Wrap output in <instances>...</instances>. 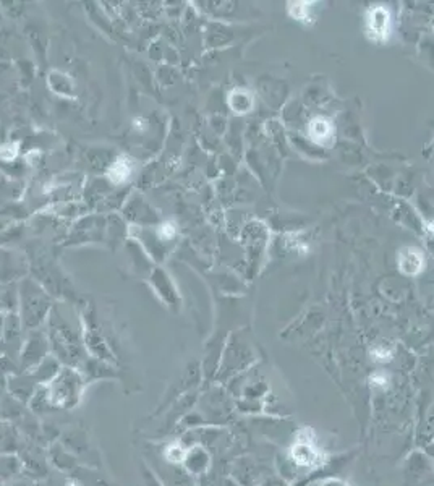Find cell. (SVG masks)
Returning <instances> with one entry per match:
<instances>
[{
  "mask_svg": "<svg viewBox=\"0 0 434 486\" xmlns=\"http://www.w3.org/2000/svg\"><path fill=\"white\" fill-rule=\"evenodd\" d=\"M139 470H141V480L144 486H165L164 481L156 475V472L144 464V462H141V469Z\"/></svg>",
  "mask_w": 434,
  "mask_h": 486,
  "instance_id": "8",
  "label": "cell"
},
{
  "mask_svg": "<svg viewBox=\"0 0 434 486\" xmlns=\"http://www.w3.org/2000/svg\"><path fill=\"white\" fill-rule=\"evenodd\" d=\"M86 384L88 383L78 368L63 366L44 388L52 408H75L81 402Z\"/></svg>",
  "mask_w": 434,
  "mask_h": 486,
  "instance_id": "1",
  "label": "cell"
},
{
  "mask_svg": "<svg viewBox=\"0 0 434 486\" xmlns=\"http://www.w3.org/2000/svg\"><path fill=\"white\" fill-rule=\"evenodd\" d=\"M331 125H329V122H326L323 119H316L313 124H311V135H313L315 140H318V142H323V140L329 138V135H331Z\"/></svg>",
  "mask_w": 434,
  "mask_h": 486,
  "instance_id": "7",
  "label": "cell"
},
{
  "mask_svg": "<svg viewBox=\"0 0 434 486\" xmlns=\"http://www.w3.org/2000/svg\"><path fill=\"white\" fill-rule=\"evenodd\" d=\"M182 467L188 475L206 474L211 467V456L207 449H205V446H200V444H193V446L187 448Z\"/></svg>",
  "mask_w": 434,
  "mask_h": 486,
  "instance_id": "2",
  "label": "cell"
},
{
  "mask_svg": "<svg viewBox=\"0 0 434 486\" xmlns=\"http://www.w3.org/2000/svg\"><path fill=\"white\" fill-rule=\"evenodd\" d=\"M51 457L54 464L60 470H70L75 467V459L63 449V446H54L51 451Z\"/></svg>",
  "mask_w": 434,
  "mask_h": 486,
  "instance_id": "6",
  "label": "cell"
},
{
  "mask_svg": "<svg viewBox=\"0 0 434 486\" xmlns=\"http://www.w3.org/2000/svg\"><path fill=\"white\" fill-rule=\"evenodd\" d=\"M321 486H349L345 483V481H342V480H328V481H324L323 485Z\"/></svg>",
  "mask_w": 434,
  "mask_h": 486,
  "instance_id": "9",
  "label": "cell"
},
{
  "mask_svg": "<svg viewBox=\"0 0 434 486\" xmlns=\"http://www.w3.org/2000/svg\"><path fill=\"white\" fill-rule=\"evenodd\" d=\"M368 31L373 34V38H386L389 31V13L384 8H374L369 12L368 18Z\"/></svg>",
  "mask_w": 434,
  "mask_h": 486,
  "instance_id": "4",
  "label": "cell"
},
{
  "mask_svg": "<svg viewBox=\"0 0 434 486\" xmlns=\"http://www.w3.org/2000/svg\"><path fill=\"white\" fill-rule=\"evenodd\" d=\"M290 462L298 467H315L321 462V452L308 439H297L290 449Z\"/></svg>",
  "mask_w": 434,
  "mask_h": 486,
  "instance_id": "3",
  "label": "cell"
},
{
  "mask_svg": "<svg viewBox=\"0 0 434 486\" xmlns=\"http://www.w3.org/2000/svg\"><path fill=\"white\" fill-rule=\"evenodd\" d=\"M185 454H187V446L182 441H175L167 444L162 459H164L167 465H182Z\"/></svg>",
  "mask_w": 434,
  "mask_h": 486,
  "instance_id": "5",
  "label": "cell"
}]
</instances>
